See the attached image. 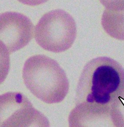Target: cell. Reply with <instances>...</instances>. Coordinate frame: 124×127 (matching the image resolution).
Segmentation results:
<instances>
[{
    "label": "cell",
    "mask_w": 124,
    "mask_h": 127,
    "mask_svg": "<svg viewBox=\"0 0 124 127\" xmlns=\"http://www.w3.org/2000/svg\"><path fill=\"white\" fill-rule=\"evenodd\" d=\"M124 88V68L114 59L99 57L85 64L77 83L75 102L110 105Z\"/></svg>",
    "instance_id": "1"
},
{
    "label": "cell",
    "mask_w": 124,
    "mask_h": 127,
    "mask_svg": "<svg viewBox=\"0 0 124 127\" xmlns=\"http://www.w3.org/2000/svg\"><path fill=\"white\" fill-rule=\"evenodd\" d=\"M22 78L35 97L49 104L64 100L69 91V82L56 61L44 55H36L25 61Z\"/></svg>",
    "instance_id": "2"
},
{
    "label": "cell",
    "mask_w": 124,
    "mask_h": 127,
    "mask_svg": "<svg viewBox=\"0 0 124 127\" xmlns=\"http://www.w3.org/2000/svg\"><path fill=\"white\" fill-rule=\"evenodd\" d=\"M34 32L36 41L42 49L60 53L69 50L74 43L77 35L76 24L68 13L56 9L41 17Z\"/></svg>",
    "instance_id": "3"
},
{
    "label": "cell",
    "mask_w": 124,
    "mask_h": 127,
    "mask_svg": "<svg viewBox=\"0 0 124 127\" xmlns=\"http://www.w3.org/2000/svg\"><path fill=\"white\" fill-rule=\"evenodd\" d=\"M34 25L24 14L14 11L0 14V41L9 53L27 46L33 37Z\"/></svg>",
    "instance_id": "4"
},
{
    "label": "cell",
    "mask_w": 124,
    "mask_h": 127,
    "mask_svg": "<svg viewBox=\"0 0 124 127\" xmlns=\"http://www.w3.org/2000/svg\"><path fill=\"white\" fill-rule=\"evenodd\" d=\"M69 127H114L110 105L94 103L76 104L68 117Z\"/></svg>",
    "instance_id": "5"
},
{
    "label": "cell",
    "mask_w": 124,
    "mask_h": 127,
    "mask_svg": "<svg viewBox=\"0 0 124 127\" xmlns=\"http://www.w3.org/2000/svg\"><path fill=\"white\" fill-rule=\"evenodd\" d=\"M1 127H50L48 119L33 104L14 111L2 123Z\"/></svg>",
    "instance_id": "6"
},
{
    "label": "cell",
    "mask_w": 124,
    "mask_h": 127,
    "mask_svg": "<svg viewBox=\"0 0 124 127\" xmlns=\"http://www.w3.org/2000/svg\"><path fill=\"white\" fill-rule=\"evenodd\" d=\"M32 104L28 98L18 92H8L0 95V127L17 109Z\"/></svg>",
    "instance_id": "7"
},
{
    "label": "cell",
    "mask_w": 124,
    "mask_h": 127,
    "mask_svg": "<svg viewBox=\"0 0 124 127\" xmlns=\"http://www.w3.org/2000/svg\"><path fill=\"white\" fill-rule=\"evenodd\" d=\"M104 30L112 38L124 41V10L105 9L101 19Z\"/></svg>",
    "instance_id": "8"
},
{
    "label": "cell",
    "mask_w": 124,
    "mask_h": 127,
    "mask_svg": "<svg viewBox=\"0 0 124 127\" xmlns=\"http://www.w3.org/2000/svg\"><path fill=\"white\" fill-rule=\"evenodd\" d=\"M110 117L114 127H124V88L110 104Z\"/></svg>",
    "instance_id": "9"
},
{
    "label": "cell",
    "mask_w": 124,
    "mask_h": 127,
    "mask_svg": "<svg viewBox=\"0 0 124 127\" xmlns=\"http://www.w3.org/2000/svg\"><path fill=\"white\" fill-rule=\"evenodd\" d=\"M10 66V53L4 43L0 41V84L6 78Z\"/></svg>",
    "instance_id": "10"
},
{
    "label": "cell",
    "mask_w": 124,
    "mask_h": 127,
    "mask_svg": "<svg viewBox=\"0 0 124 127\" xmlns=\"http://www.w3.org/2000/svg\"><path fill=\"white\" fill-rule=\"evenodd\" d=\"M102 5L112 10H124V0H100Z\"/></svg>",
    "instance_id": "11"
},
{
    "label": "cell",
    "mask_w": 124,
    "mask_h": 127,
    "mask_svg": "<svg viewBox=\"0 0 124 127\" xmlns=\"http://www.w3.org/2000/svg\"><path fill=\"white\" fill-rule=\"evenodd\" d=\"M23 4L29 6H37L43 4L48 0H17Z\"/></svg>",
    "instance_id": "12"
}]
</instances>
